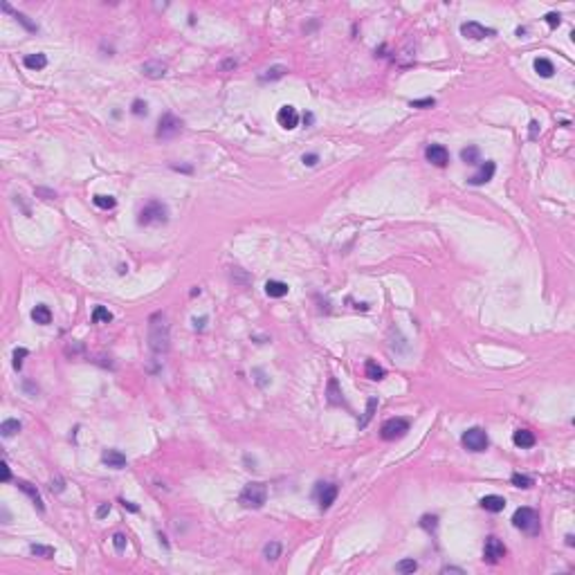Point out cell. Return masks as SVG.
<instances>
[{
  "instance_id": "12",
  "label": "cell",
  "mask_w": 575,
  "mask_h": 575,
  "mask_svg": "<svg viewBox=\"0 0 575 575\" xmlns=\"http://www.w3.org/2000/svg\"><path fill=\"white\" fill-rule=\"evenodd\" d=\"M425 157H427V162H431L434 166H447V162H449V153L443 144H429V146L425 148Z\"/></svg>"
},
{
  "instance_id": "11",
  "label": "cell",
  "mask_w": 575,
  "mask_h": 575,
  "mask_svg": "<svg viewBox=\"0 0 575 575\" xmlns=\"http://www.w3.org/2000/svg\"><path fill=\"white\" fill-rule=\"evenodd\" d=\"M317 499H319V508L328 510L337 499V485L335 483H317Z\"/></svg>"
},
{
  "instance_id": "16",
  "label": "cell",
  "mask_w": 575,
  "mask_h": 575,
  "mask_svg": "<svg viewBox=\"0 0 575 575\" xmlns=\"http://www.w3.org/2000/svg\"><path fill=\"white\" fill-rule=\"evenodd\" d=\"M481 508L487 512H501L506 508V499L499 497V494H487L481 499Z\"/></svg>"
},
{
  "instance_id": "17",
  "label": "cell",
  "mask_w": 575,
  "mask_h": 575,
  "mask_svg": "<svg viewBox=\"0 0 575 575\" xmlns=\"http://www.w3.org/2000/svg\"><path fill=\"white\" fill-rule=\"evenodd\" d=\"M16 485H18L20 490H23V492H25V494H27V497L32 499V503H34V506L39 508V510H45V506H43V499H41L39 490H36V487L32 485L30 481H18V483H16Z\"/></svg>"
},
{
  "instance_id": "21",
  "label": "cell",
  "mask_w": 575,
  "mask_h": 575,
  "mask_svg": "<svg viewBox=\"0 0 575 575\" xmlns=\"http://www.w3.org/2000/svg\"><path fill=\"white\" fill-rule=\"evenodd\" d=\"M265 292H268V297L272 299H281L288 294V283L283 281H268L265 283Z\"/></svg>"
},
{
  "instance_id": "8",
  "label": "cell",
  "mask_w": 575,
  "mask_h": 575,
  "mask_svg": "<svg viewBox=\"0 0 575 575\" xmlns=\"http://www.w3.org/2000/svg\"><path fill=\"white\" fill-rule=\"evenodd\" d=\"M503 557H506V546H503V541H499L497 537H487L485 548H483V560H485L487 564H499Z\"/></svg>"
},
{
  "instance_id": "2",
  "label": "cell",
  "mask_w": 575,
  "mask_h": 575,
  "mask_svg": "<svg viewBox=\"0 0 575 575\" xmlns=\"http://www.w3.org/2000/svg\"><path fill=\"white\" fill-rule=\"evenodd\" d=\"M169 220V207L160 200H151L140 209L137 216V223L144 225V227H153V225H164Z\"/></svg>"
},
{
  "instance_id": "44",
  "label": "cell",
  "mask_w": 575,
  "mask_h": 575,
  "mask_svg": "<svg viewBox=\"0 0 575 575\" xmlns=\"http://www.w3.org/2000/svg\"><path fill=\"white\" fill-rule=\"evenodd\" d=\"M108 512H110V503H101V506L97 508V517L101 519V517H106Z\"/></svg>"
},
{
  "instance_id": "49",
  "label": "cell",
  "mask_w": 575,
  "mask_h": 575,
  "mask_svg": "<svg viewBox=\"0 0 575 575\" xmlns=\"http://www.w3.org/2000/svg\"><path fill=\"white\" fill-rule=\"evenodd\" d=\"M122 503H124V508H128L131 512H137V510H140V508H137L135 503H131V501H124V499H122Z\"/></svg>"
},
{
  "instance_id": "15",
  "label": "cell",
  "mask_w": 575,
  "mask_h": 575,
  "mask_svg": "<svg viewBox=\"0 0 575 575\" xmlns=\"http://www.w3.org/2000/svg\"><path fill=\"white\" fill-rule=\"evenodd\" d=\"M142 74L148 79H162L166 74V65L160 63V61H146L142 65Z\"/></svg>"
},
{
  "instance_id": "47",
  "label": "cell",
  "mask_w": 575,
  "mask_h": 575,
  "mask_svg": "<svg viewBox=\"0 0 575 575\" xmlns=\"http://www.w3.org/2000/svg\"><path fill=\"white\" fill-rule=\"evenodd\" d=\"M36 193H39V195H48V198H56V193H54V191H48V189H36Z\"/></svg>"
},
{
  "instance_id": "27",
  "label": "cell",
  "mask_w": 575,
  "mask_h": 575,
  "mask_svg": "<svg viewBox=\"0 0 575 575\" xmlns=\"http://www.w3.org/2000/svg\"><path fill=\"white\" fill-rule=\"evenodd\" d=\"M288 72L286 65H272V68L265 70V74L261 77V81H277V79H283Z\"/></svg>"
},
{
  "instance_id": "22",
  "label": "cell",
  "mask_w": 575,
  "mask_h": 575,
  "mask_svg": "<svg viewBox=\"0 0 575 575\" xmlns=\"http://www.w3.org/2000/svg\"><path fill=\"white\" fill-rule=\"evenodd\" d=\"M23 63H25V68H30V70H43L45 65H48V56L45 54H27L23 59Z\"/></svg>"
},
{
  "instance_id": "42",
  "label": "cell",
  "mask_w": 575,
  "mask_h": 575,
  "mask_svg": "<svg viewBox=\"0 0 575 575\" xmlns=\"http://www.w3.org/2000/svg\"><path fill=\"white\" fill-rule=\"evenodd\" d=\"M63 487H65V481L61 477L52 479V485H49V490H52V492H63Z\"/></svg>"
},
{
  "instance_id": "19",
  "label": "cell",
  "mask_w": 575,
  "mask_h": 575,
  "mask_svg": "<svg viewBox=\"0 0 575 575\" xmlns=\"http://www.w3.org/2000/svg\"><path fill=\"white\" fill-rule=\"evenodd\" d=\"M364 373H366V378L369 380H382V378L386 376V371H384V366H380L378 364L376 360H366V364H364Z\"/></svg>"
},
{
  "instance_id": "13",
  "label": "cell",
  "mask_w": 575,
  "mask_h": 575,
  "mask_svg": "<svg viewBox=\"0 0 575 575\" xmlns=\"http://www.w3.org/2000/svg\"><path fill=\"white\" fill-rule=\"evenodd\" d=\"M101 461L112 470H122L126 468V456H124L119 449H103L101 454Z\"/></svg>"
},
{
  "instance_id": "3",
  "label": "cell",
  "mask_w": 575,
  "mask_h": 575,
  "mask_svg": "<svg viewBox=\"0 0 575 575\" xmlns=\"http://www.w3.org/2000/svg\"><path fill=\"white\" fill-rule=\"evenodd\" d=\"M265 501H268V487H265V483H247V485L240 490L239 503L243 508L258 510V508H263Z\"/></svg>"
},
{
  "instance_id": "48",
  "label": "cell",
  "mask_w": 575,
  "mask_h": 575,
  "mask_svg": "<svg viewBox=\"0 0 575 575\" xmlns=\"http://www.w3.org/2000/svg\"><path fill=\"white\" fill-rule=\"evenodd\" d=\"M443 573H465L463 569H456V566H445Z\"/></svg>"
},
{
  "instance_id": "6",
  "label": "cell",
  "mask_w": 575,
  "mask_h": 575,
  "mask_svg": "<svg viewBox=\"0 0 575 575\" xmlns=\"http://www.w3.org/2000/svg\"><path fill=\"white\" fill-rule=\"evenodd\" d=\"M409 431V420L407 418H389L380 429V436L384 440H398Z\"/></svg>"
},
{
  "instance_id": "50",
  "label": "cell",
  "mask_w": 575,
  "mask_h": 575,
  "mask_svg": "<svg viewBox=\"0 0 575 575\" xmlns=\"http://www.w3.org/2000/svg\"><path fill=\"white\" fill-rule=\"evenodd\" d=\"M537 128H539V124H537V122H530V137H532V140L537 137Z\"/></svg>"
},
{
  "instance_id": "24",
  "label": "cell",
  "mask_w": 575,
  "mask_h": 575,
  "mask_svg": "<svg viewBox=\"0 0 575 575\" xmlns=\"http://www.w3.org/2000/svg\"><path fill=\"white\" fill-rule=\"evenodd\" d=\"M328 402H331V405H341V402H344L341 391H339V384H337L335 378L328 380Z\"/></svg>"
},
{
  "instance_id": "18",
  "label": "cell",
  "mask_w": 575,
  "mask_h": 575,
  "mask_svg": "<svg viewBox=\"0 0 575 575\" xmlns=\"http://www.w3.org/2000/svg\"><path fill=\"white\" fill-rule=\"evenodd\" d=\"M512 440H515L517 447H532L535 445V434H532L530 429H517L515 436H512Z\"/></svg>"
},
{
  "instance_id": "20",
  "label": "cell",
  "mask_w": 575,
  "mask_h": 575,
  "mask_svg": "<svg viewBox=\"0 0 575 575\" xmlns=\"http://www.w3.org/2000/svg\"><path fill=\"white\" fill-rule=\"evenodd\" d=\"M32 319H34L36 324H41V326H48V324L52 322V310H49L45 303H39V306L32 310Z\"/></svg>"
},
{
  "instance_id": "32",
  "label": "cell",
  "mask_w": 575,
  "mask_h": 575,
  "mask_svg": "<svg viewBox=\"0 0 575 575\" xmlns=\"http://www.w3.org/2000/svg\"><path fill=\"white\" fill-rule=\"evenodd\" d=\"M376 407H378V398H376V395H371L369 402H366V414H364V418L360 420V427H366V425L371 423V418H373V414H376Z\"/></svg>"
},
{
  "instance_id": "1",
  "label": "cell",
  "mask_w": 575,
  "mask_h": 575,
  "mask_svg": "<svg viewBox=\"0 0 575 575\" xmlns=\"http://www.w3.org/2000/svg\"><path fill=\"white\" fill-rule=\"evenodd\" d=\"M171 337H169V324L162 315H153L151 324H148V346H151L153 353L162 355V353L169 351V344Z\"/></svg>"
},
{
  "instance_id": "33",
  "label": "cell",
  "mask_w": 575,
  "mask_h": 575,
  "mask_svg": "<svg viewBox=\"0 0 575 575\" xmlns=\"http://www.w3.org/2000/svg\"><path fill=\"white\" fill-rule=\"evenodd\" d=\"M512 485L517 487H524V490H528V487L535 485V481H532V477H528V474H512Z\"/></svg>"
},
{
  "instance_id": "51",
  "label": "cell",
  "mask_w": 575,
  "mask_h": 575,
  "mask_svg": "<svg viewBox=\"0 0 575 575\" xmlns=\"http://www.w3.org/2000/svg\"><path fill=\"white\" fill-rule=\"evenodd\" d=\"M566 544H569V546H573V544H575V541H573V535H566Z\"/></svg>"
},
{
  "instance_id": "9",
  "label": "cell",
  "mask_w": 575,
  "mask_h": 575,
  "mask_svg": "<svg viewBox=\"0 0 575 575\" xmlns=\"http://www.w3.org/2000/svg\"><path fill=\"white\" fill-rule=\"evenodd\" d=\"M277 122L279 126H283L286 131H294L299 126V112L294 106H281L277 112Z\"/></svg>"
},
{
  "instance_id": "34",
  "label": "cell",
  "mask_w": 575,
  "mask_h": 575,
  "mask_svg": "<svg viewBox=\"0 0 575 575\" xmlns=\"http://www.w3.org/2000/svg\"><path fill=\"white\" fill-rule=\"evenodd\" d=\"M395 571H398V573H414V571H418V562L416 560H400L398 564H395Z\"/></svg>"
},
{
  "instance_id": "26",
  "label": "cell",
  "mask_w": 575,
  "mask_h": 575,
  "mask_svg": "<svg viewBox=\"0 0 575 575\" xmlns=\"http://www.w3.org/2000/svg\"><path fill=\"white\" fill-rule=\"evenodd\" d=\"M263 557L268 562H274L281 557V544L279 541H268V544L263 546Z\"/></svg>"
},
{
  "instance_id": "28",
  "label": "cell",
  "mask_w": 575,
  "mask_h": 575,
  "mask_svg": "<svg viewBox=\"0 0 575 575\" xmlns=\"http://www.w3.org/2000/svg\"><path fill=\"white\" fill-rule=\"evenodd\" d=\"M461 160H463L465 164H479V162H481V153H479L477 146H468L461 151Z\"/></svg>"
},
{
  "instance_id": "23",
  "label": "cell",
  "mask_w": 575,
  "mask_h": 575,
  "mask_svg": "<svg viewBox=\"0 0 575 575\" xmlns=\"http://www.w3.org/2000/svg\"><path fill=\"white\" fill-rule=\"evenodd\" d=\"M535 72L539 74V77H544V79H548V77H553V72H555V68H553V63L548 59H544V56H539V59H535Z\"/></svg>"
},
{
  "instance_id": "31",
  "label": "cell",
  "mask_w": 575,
  "mask_h": 575,
  "mask_svg": "<svg viewBox=\"0 0 575 575\" xmlns=\"http://www.w3.org/2000/svg\"><path fill=\"white\" fill-rule=\"evenodd\" d=\"M93 322L95 324H108V322H112V312L108 310V308H103V306H97L93 310Z\"/></svg>"
},
{
  "instance_id": "35",
  "label": "cell",
  "mask_w": 575,
  "mask_h": 575,
  "mask_svg": "<svg viewBox=\"0 0 575 575\" xmlns=\"http://www.w3.org/2000/svg\"><path fill=\"white\" fill-rule=\"evenodd\" d=\"M420 526H423L427 532H434L436 528H438V517H436V515H425L423 519H420Z\"/></svg>"
},
{
  "instance_id": "7",
  "label": "cell",
  "mask_w": 575,
  "mask_h": 575,
  "mask_svg": "<svg viewBox=\"0 0 575 575\" xmlns=\"http://www.w3.org/2000/svg\"><path fill=\"white\" fill-rule=\"evenodd\" d=\"M463 445L470 449V452H485L487 445H490V440H487V434L483 431L481 427H472L468 429L463 434Z\"/></svg>"
},
{
  "instance_id": "43",
  "label": "cell",
  "mask_w": 575,
  "mask_h": 575,
  "mask_svg": "<svg viewBox=\"0 0 575 575\" xmlns=\"http://www.w3.org/2000/svg\"><path fill=\"white\" fill-rule=\"evenodd\" d=\"M301 160H303V164H306V166H315L319 162V155H317V153H306Z\"/></svg>"
},
{
  "instance_id": "5",
  "label": "cell",
  "mask_w": 575,
  "mask_h": 575,
  "mask_svg": "<svg viewBox=\"0 0 575 575\" xmlns=\"http://www.w3.org/2000/svg\"><path fill=\"white\" fill-rule=\"evenodd\" d=\"M180 128H182V119L176 117L173 112H164L160 117V122H157L155 135L160 137V140H171V137H176L178 133H180Z\"/></svg>"
},
{
  "instance_id": "41",
  "label": "cell",
  "mask_w": 575,
  "mask_h": 575,
  "mask_svg": "<svg viewBox=\"0 0 575 575\" xmlns=\"http://www.w3.org/2000/svg\"><path fill=\"white\" fill-rule=\"evenodd\" d=\"M544 20L548 23V27H560L562 16H560V14H555V11H551V14H546V16H544Z\"/></svg>"
},
{
  "instance_id": "29",
  "label": "cell",
  "mask_w": 575,
  "mask_h": 575,
  "mask_svg": "<svg viewBox=\"0 0 575 575\" xmlns=\"http://www.w3.org/2000/svg\"><path fill=\"white\" fill-rule=\"evenodd\" d=\"M30 553H32V555H36V557H43V560H52V557H54L52 546H43V544H32Z\"/></svg>"
},
{
  "instance_id": "37",
  "label": "cell",
  "mask_w": 575,
  "mask_h": 575,
  "mask_svg": "<svg viewBox=\"0 0 575 575\" xmlns=\"http://www.w3.org/2000/svg\"><path fill=\"white\" fill-rule=\"evenodd\" d=\"M14 16H16V20H18L20 25H23L25 30H30V32H36V30H39V25H34V23H32V20L27 18V16H25V14H18V11H16Z\"/></svg>"
},
{
  "instance_id": "46",
  "label": "cell",
  "mask_w": 575,
  "mask_h": 575,
  "mask_svg": "<svg viewBox=\"0 0 575 575\" xmlns=\"http://www.w3.org/2000/svg\"><path fill=\"white\" fill-rule=\"evenodd\" d=\"M205 322H207V317L193 319V328H195V331H202V328H205Z\"/></svg>"
},
{
  "instance_id": "45",
  "label": "cell",
  "mask_w": 575,
  "mask_h": 575,
  "mask_svg": "<svg viewBox=\"0 0 575 575\" xmlns=\"http://www.w3.org/2000/svg\"><path fill=\"white\" fill-rule=\"evenodd\" d=\"M9 479H11V470H9V465H7V461H5V463H2V481L7 483Z\"/></svg>"
},
{
  "instance_id": "39",
  "label": "cell",
  "mask_w": 575,
  "mask_h": 575,
  "mask_svg": "<svg viewBox=\"0 0 575 575\" xmlns=\"http://www.w3.org/2000/svg\"><path fill=\"white\" fill-rule=\"evenodd\" d=\"M411 108H431L436 103L434 97H427V99H411Z\"/></svg>"
},
{
  "instance_id": "30",
  "label": "cell",
  "mask_w": 575,
  "mask_h": 575,
  "mask_svg": "<svg viewBox=\"0 0 575 575\" xmlns=\"http://www.w3.org/2000/svg\"><path fill=\"white\" fill-rule=\"evenodd\" d=\"M93 202H95V207H99V209H115V205H117V200L112 198V195H95L93 198Z\"/></svg>"
},
{
  "instance_id": "38",
  "label": "cell",
  "mask_w": 575,
  "mask_h": 575,
  "mask_svg": "<svg viewBox=\"0 0 575 575\" xmlns=\"http://www.w3.org/2000/svg\"><path fill=\"white\" fill-rule=\"evenodd\" d=\"M112 546H115V551H117V553H122L124 548H126V535L115 532V535H112Z\"/></svg>"
},
{
  "instance_id": "36",
  "label": "cell",
  "mask_w": 575,
  "mask_h": 575,
  "mask_svg": "<svg viewBox=\"0 0 575 575\" xmlns=\"http://www.w3.org/2000/svg\"><path fill=\"white\" fill-rule=\"evenodd\" d=\"M131 112H133V115H137V117L146 115V112H148L146 101H142V99H135V101H133V106H131Z\"/></svg>"
},
{
  "instance_id": "25",
  "label": "cell",
  "mask_w": 575,
  "mask_h": 575,
  "mask_svg": "<svg viewBox=\"0 0 575 575\" xmlns=\"http://www.w3.org/2000/svg\"><path fill=\"white\" fill-rule=\"evenodd\" d=\"M20 431V423L14 418L5 420V423L0 425V434H2V438H11V436H16Z\"/></svg>"
},
{
  "instance_id": "4",
  "label": "cell",
  "mask_w": 575,
  "mask_h": 575,
  "mask_svg": "<svg viewBox=\"0 0 575 575\" xmlns=\"http://www.w3.org/2000/svg\"><path fill=\"white\" fill-rule=\"evenodd\" d=\"M512 526L519 528L526 535H537L539 532V515L532 508H517L512 515Z\"/></svg>"
},
{
  "instance_id": "14",
  "label": "cell",
  "mask_w": 575,
  "mask_h": 575,
  "mask_svg": "<svg viewBox=\"0 0 575 575\" xmlns=\"http://www.w3.org/2000/svg\"><path fill=\"white\" fill-rule=\"evenodd\" d=\"M494 171H497V164L494 162H485V164H481V171H479L477 176L470 178V185L479 187V185H485V182H490L494 178Z\"/></svg>"
},
{
  "instance_id": "40",
  "label": "cell",
  "mask_w": 575,
  "mask_h": 575,
  "mask_svg": "<svg viewBox=\"0 0 575 575\" xmlns=\"http://www.w3.org/2000/svg\"><path fill=\"white\" fill-rule=\"evenodd\" d=\"M27 353H30L27 348H16V351H14V369L16 371H20V366H23V357L27 355Z\"/></svg>"
},
{
  "instance_id": "10",
  "label": "cell",
  "mask_w": 575,
  "mask_h": 575,
  "mask_svg": "<svg viewBox=\"0 0 575 575\" xmlns=\"http://www.w3.org/2000/svg\"><path fill=\"white\" fill-rule=\"evenodd\" d=\"M461 34L472 41H481V39H487V36H494V30H487V27H483L477 20H470V23L461 25Z\"/></svg>"
}]
</instances>
